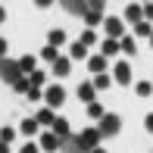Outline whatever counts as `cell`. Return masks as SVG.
<instances>
[{"label":"cell","mask_w":153,"mask_h":153,"mask_svg":"<svg viewBox=\"0 0 153 153\" xmlns=\"http://www.w3.org/2000/svg\"><path fill=\"white\" fill-rule=\"evenodd\" d=\"M0 153H10V150H6V144H3V141H0Z\"/></svg>","instance_id":"39"},{"label":"cell","mask_w":153,"mask_h":153,"mask_svg":"<svg viewBox=\"0 0 153 153\" xmlns=\"http://www.w3.org/2000/svg\"><path fill=\"white\" fill-rule=\"evenodd\" d=\"M0 59H6V41L0 38Z\"/></svg>","instance_id":"35"},{"label":"cell","mask_w":153,"mask_h":153,"mask_svg":"<svg viewBox=\"0 0 153 153\" xmlns=\"http://www.w3.org/2000/svg\"><path fill=\"white\" fill-rule=\"evenodd\" d=\"M94 91H97L94 85H78V97H81L85 103H94Z\"/></svg>","instance_id":"12"},{"label":"cell","mask_w":153,"mask_h":153,"mask_svg":"<svg viewBox=\"0 0 153 153\" xmlns=\"http://www.w3.org/2000/svg\"><path fill=\"white\" fill-rule=\"evenodd\" d=\"M13 134H16L13 128H3V131H0V141H3V144H10V141H13Z\"/></svg>","instance_id":"30"},{"label":"cell","mask_w":153,"mask_h":153,"mask_svg":"<svg viewBox=\"0 0 153 153\" xmlns=\"http://www.w3.org/2000/svg\"><path fill=\"white\" fill-rule=\"evenodd\" d=\"M19 69H22V72H34V56H25V59H19Z\"/></svg>","instance_id":"19"},{"label":"cell","mask_w":153,"mask_h":153,"mask_svg":"<svg viewBox=\"0 0 153 153\" xmlns=\"http://www.w3.org/2000/svg\"><path fill=\"white\" fill-rule=\"evenodd\" d=\"M119 128H122V119H119V116H113V113H106V116L100 119V128H97V131H100L103 137H113V134H119Z\"/></svg>","instance_id":"2"},{"label":"cell","mask_w":153,"mask_h":153,"mask_svg":"<svg viewBox=\"0 0 153 153\" xmlns=\"http://www.w3.org/2000/svg\"><path fill=\"white\" fill-rule=\"evenodd\" d=\"M119 50H122V53H134V41H131V38H122Z\"/></svg>","instance_id":"26"},{"label":"cell","mask_w":153,"mask_h":153,"mask_svg":"<svg viewBox=\"0 0 153 153\" xmlns=\"http://www.w3.org/2000/svg\"><path fill=\"white\" fill-rule=\"evenodd\" d=\"M44 78H47L44 72H31V75H28V81H31V88H41V85H44Z\"/></svg>","instance_id":"22"},{"label":"cell","mask_w":153,"mask_h":153,"mask_svg":"<svg viewBox=\"0 0 153 153\" xmlns=\"http://www.w3.org/2000/svg\"><path fill=\"white\" fill-rule=\"evenodd\" d=\"M106 53H119V44H116L113 38H109L106 44H103V56H106Z\"/></svg>","instance_id":"27"},{"label":"cell","mask_w":153,"mask_h":153,"mask_svg":"<svg viewBox=\"0 0 153 153\" xmlns=\"http://www.w3.org/2000/svg\"><path fill=\"white\" fill-rule=\"evenodd\" d=\"M38 125H53V109H41L38 113Z\"/></svg>","instance_id":"16"},{"label":"cell","mask_w":153,"mask_h":153,"mask_svg":"<svg viewBox=\"0 0 153 153\" xmlns=\"http://www.w3.org/2000/svg\"><path fill=\"white\" fill-rule=\"evenodd\" d=\"M134 31H137V34H153L150 22H137V25H134Z\"/></svg>","instance_id":"28"},{"label":"cell","mask_w":153,"mask_h":153,"mask_svg":"<svg viewBox=\"0 0 153 153\" xmlns=\"http://www.w3.org/2000/svg\"><path fill=\"white\" fill-rule=\"evenodd\" d=\"M78 141H81V147L91 153V150L97 147V141H100V131H97V128H88V131H81V134H78Z\"/></svg>","instance_id":"4"},{"label":"cell","mask_w":153,"mask_h":153,"mask_svg":"<svg viewBox=\"0 0 153 153\" xmlns=\"http://www.w3.org/2000/svg\"><path fill=\"white\" fill-rule=\"evenodd\" d=\"M91 153H106V150H100V147H94V150H91Z\"/></svg>","instance_id":"41"},{"label":"cell","mask_w":153,"mask_h":153,"mask_svg":"<svg viewBox=\"0 0 153 153\" xmlns=\"http://www.w3.org/2000/svg\"><path fill=\"white\" fill-rule=\"evenodd\" d=\"M88 66H91V72L103 75V72H106V56H91V62H88Z\"/></svg>","instance_id":"11"},{"label":"cell","mask_w":153,"mask_h":153,"mask_svg":"<svg viewBox=\"0 0 153 153\" xmlns=\"http://www.w3.org/2000/svg\"><path fill=\"white\" fill-rule=\"evenodd\" d=\"M153 91V88H150V81H141V85H137V94H141V97H147Z\"/></svg>","instance_id":"31"},{"label":"cell","mask_w":153,"mask_h":153,"mask_svg":"<svg viewBox=\"0 0 153 153\" xmlns=\"http://www.w3.org/2000/svg\"><path fill=\"white\" fill-rule=\"evenodd\" d=\"M59 153H88L85 147H81V141L75 134H69V137H62L59 141Z\"/></svg>","instance_id":"3"},{"label":"cell","mask_w":153,"mask_h":153,"mask_svg":"<svg viewBox=\"0 0 153 153\" xmlns=\"http://www.w3.org/2000/svg\"><path fill=\"white\" fill-rule=\"evenodd\" d=\"M34 3H38V6H50L53 0H34Z\"/></svg>","instance_id":"38"},{"label":"cell","mask_w":153,"mask_h":153,"mask_svg":"<svg viewBox=\"0 0 153 153\" xmlns=\"http://www.w3.org/2000/svg\"><path fill=\"white\" fill-rule=\"evenodd\" d=\"M144 16H147V19H153V3H150V6H144Z\"/></svg>","instance_id":"36"},{"label":"cell","mask_w":153,"mask_h":153,"mask_svg":"<svg viewBox=\"0 0 153 153\" xmlns=\"http://www.w3.org/2000/svg\"><path fill=\"white\" fill-rule=\"evenodd\" d=\"M103 3H106V0H88V10H94V13H100V10H103Z\"/></svg>","instance_id":"29"},{"label":"cell","mask_w":153,"mask_h":153,"mask_svg":"<svg viewBox=\"0 0 153 153\" xmlns=\"http://www.w3.org/2000/svg\"><path fill=\"white\" fill-rule=\"evenodd\" d=\"M109 81H113V78H106V75H97V78H94V88H97V91H106Z\"/></svg>","instance_id":"20"},{"label":"cell","mask_w":153,"mask_h":153,"mask_svg":"<svg viewBox=\"0 0 153 153\" xmlns=\"http://www.w3.org/2000/svg\"><path fill=\"white\" fill-rule=\"evenodd\" d=\"M34 131H38V119H25L22 122V134L28 137V134H34Z\"/></svg>","instance_id":"17"},{"label":"cell","mask_w":153,"mask_h":153,"mask_svg":"<svg viewBox=\"0 0 153 153\" xmlns=\"http://www.w3.org/2000/svg\"><path fill=\"white\" fill-rule=\"evenodd\" d=\"M0 78L10 81V85H16V81L22 78V69H19V62H13V59H0Z\"/></svg>","instance_id":"1"},{"label":"cell","mask_w":153,"mask_h":153,"mask_svg":"<svg viewBox=\"0 0 153 153\" xmlns=\"http://www.w3.org/2000/svg\"><path fill=\"white\" fill-rule=\"evenodd\" d=\"M81 44L91 47V44H94V31H85V34H81Z\"/></svg>","instance_id":"32"},{"label":"cell","mask_w":153,"mask_h":153,"mask_svg":"<svg viewBox=\"0 0 153 153\" xmlns=\"http://www.w3.org/2000/svg\"><path fill=\"white\" fill-rule=\"evenodd\" d=\"M53 134H56L59 141H62V137H69V134H72V131H69V122H66V119H53Z\"/></svg>","instance_id":"9"},{"label":"cell","mask_w":153,"mask_h":153,"mask_svg":"<svg viewBox=\"0 0 153 153\" xmlns=\"http://www.w3.org/2000/svg\"><path fill=\"white\" fill-rule=\"evenodd\" d=\"M88 113H91L94 119H103V116H106V113H103V106H100V103H91V106H88Z\"/></svg>","instance_id":"25"},{"label":"cell","mask_w":153,"mask_h":153,"mask_svg":"<svg viewBox=\"0 0 153 153\" xmlns=\"http://www.w3.org/2000/svg\"><path fill=\"white\" fill-rule=\"evenodd\" d=\"M150 44H153V34H150Z\"/></svg>","instance_id":"42"},{"label":"cell","mask_w":153,"mask_h":153,"mask_svg":"<svg viewBox=\"0 0 153 153\" xmlns=\"http://www.w3.org/2000/svg\"><path fill=\"white\" fill-rule=\"evenodd\" d=\"M62 41H66V31H62V28H56V31H50V44H53V47H59Z\"/></svg>","instance_id":"18"},{"label":"cell","mask_w":153,"mask_h":153,"mask_svg":"<svg viewBox=\"0 0 153 153\" xmlns=\"http://www.w3.org/2000/svg\"><path fill=\"white\" fill-rule=\"evenodd\" d=\"M22 153H41V147H34V144H25V147H22Z\"/></svg>","instance_id":"34"},{"label":"cell","mask_w":153,"mask_h":153,"mask_svg":"<svg viewBox=\"0 0 153 153\" xmlns=\"http://www.w3.org/2000/svg\"><path fill=\"white\" fill-rule=\"evenodd\" d=\"M85 22H88V25H100V13L88 10V13H85Z\"/></svg>","instance_id":"24"},{"label":"cell","mask_w":153,"mask_h":153,"mask_svg":"<svg viewBox=\"0 0 153 153\" xmlns=\"http://www.w3.org/2000/svg\"><path fill=\"white\" fill-rule=\"evenodd\" d=\"M141 16H144V10H141V6H134V3L125 10V19H128V22H134V25L141 22Z\"/></svg>","instance_id":"13"},{"label":"cell","mask_w":153,"mask_h":153,"mask_svg":"<svg viewBox=\"0 0 153 153\" xmlns=\"http://www.w3.org/2000/svg\"><path fill=\"white\" fill-rule=\"evenodd\" d=\"M44 97H47V103H50V106H59V103L66 100V91H62L59 85H53V88H47V94H44Z\"/></svg>","instance_id":"7"},{"label":"cell","mask_w":153,"mask_h":153,"mask_svg":"<svg viewBox=\"0 0 153 153\" xmlns=\"http://www.w3.org/2000/svg\"><path fill=\"white\" fill-rule=\"evenodd\" d=\"M116 81H122V85H128V81H131V69H128V62H119V66H116Z\"/></svg>","instance_id":"10"},{"label":"cell","mask_w":153,"mask_h":153,"mask_svg":"<svg viewBox=\"0 0 153 153\" xmlns=\"http://www.w3.org/2000/svg\"><path fill=\"white\" fill-rule=\"evenodd\" d=\"M28 100H41V91H38V88H28Z\"/></svg>","instance_id":"33"},{"label":"cell","mask_w":153,"mask_h":153,"mask_svg":"<svg viewBox=\"0 0 153 153\" xmlns=\"http://www.w3.org/2000/svg\"><path fill=\"white\" fill-rule=\"evenodd\" d=\"M41 150H47V153H53V150H59V137L53 134V131H47V134L41 137Z\"/></svg>","instance_id":"8"},{"label":"cell","mask_w":153,"mask_h":153,"mask_svg":"<svg viewBox=\"0 0 153 153\" xmlns=\"http://www.w3.org/2000/svg\"><path fill=\"white\" fill-rule=\"evenodd\" d=\"M59 3L66 6V13H72V16L85 19V13H88V0H59Z\"/></svg>","instance_id":"5"},{"label":"cell","mask_w":153,"mask_h":153,"mask_svg":"<svg viewBox=\"0 0 153 153\" xmlns=\"http://www.w3.org/2000/svg\"><path fill=\"white\" fill-rule=\"evenodd\" d=\"M85 53H88V47L81 44V41H75V44H72V56H75V59H81Z\"/></svg>","instance_id":"21"},{"label":"cell","mask_w":153,"mask_h":153,"mask_svg":"<svg viewBox=\"0 0 153 153\" xmlns=\"http://www.w3.org/2000/svg\"><path fill=\"white\" fill-rule=\"evenodd\" d=\"M13 88H16L19 94H28V88H31V81H28V78H19L16 85H13Z\"/></svg>","instance_id":"23"},{"label":"cell","mask_w":153,"mask_h":153,"mask_svg":"<svg viewBox=\"0 0 153 153\" xmlns=\"http://www.w3.org/2000/svg\"><path fill=\"white\" fill-rule=\"evenodd\" d=\"M3 19H6V13H3V6H0V22H3Z\"/></svg>","instance_id":"40"},{"label":"cell","mask_w":153,"mask_h":153,"mask_svg":"<svg viewBox=\"0 0 153 153\" xmlns=\"http://www.w3.org/2000/svg\"><path fill=\"white\" fill-rule=\"evenodd\" d=\"M69 69H72V62H69L66 56H59L56 62H53V72H56V75H69Z\"/></svg>","instance_id":"14"},{"label":"cell","mask_w":153,"mask_h":153,"mask_svg":"<svg viewBox=\"0 0 153 153\" xmlns=\"http://www.w3.org/2000/svg\"><path fill=\"white\" fill-rule=\"evenodd\" d=\"M41 56H44V59H50V62H56V59H59V53H56V47H53V44H47L44 50H41Z\"/></svg>","instance_id":"15"},{"label":"cell","mask_w":153,"mask_h":153,"mask_svg":"<svg viewBox=\"0 0 153 153\" xmlns=\"http://www.w3.org/2000/svg\"><path fill=\"white\" fill-rule=\"evenodd\" d=\"M147 131H153V113L147 116Z\"/></svg>","instance_id":"37"},{"label":"cell","mask_w":153,"mask_h":153,"mask_svg":"<svg viewBox=\"0 0 153 153\" xmlns=\"http://www.w3.org/2000/svg\"><path fill=\"white\" fill-rule=\"evenodd\" d=\"M103 28H106V34H109V38H113V41L119 38L122 31H125V28H122V19H116V16H109L106 22H103Z\"/></svg>","instance_id":"6"}]
</instances>
